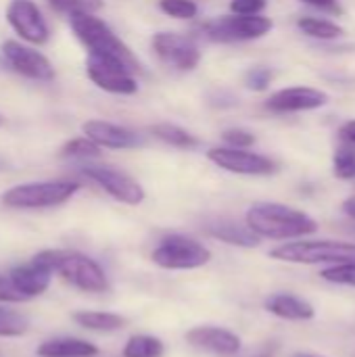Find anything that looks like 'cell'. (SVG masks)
<instances>
[{
	"label": "cell",
	"instance_id": "cb8c5ba5",
	"mask_svg": "<svg viewBox=\"0 0 355 357\" xmlns=\"http://www.w3.org/2000/svg\"><path fill=\"white\" fill-rule=\"evenodd\" d=\"M165 345L161 339L151 337V335H134L128 339L121 356L123 357H163Z\"/></svg>",
	"mask_w": 355,
	"mask_h": 357
},
{
	"label": "cell",
	"instance_id": "4dcf8cb0",
	"mask_svg": "<svg viewBox=\"0 0 355 357\" xmlns=\"http://www.w3.org/2000/svg\"><path fill=\"white\" fill-rule=\"evenodd\" d=\"M272 77H274L272 69H268V67H251V69L245 73V86H247L249 90L264 92V90L270 86Z\"/></svg>",
	"mask_w": 355,
	"mask_h": 357
},
{
	"label": "cell",
	"instance_id": "1f68e13d",
	"mask_svg": "<svg viewBox=\"0 0 355 357\" xmlns=\"http://www.w3.org/2000/svg\"><path fill=\"white\" fill-rule=\"evenodd\" d=\"M222 138L226 140L228 146H234V149H249L255 144V136L243 128H230L222 134Z\"/></svg>",
	"mask_w": 355,
	"mask_h": 357
},
{
	"label": "cell",
	"instance_id": "ac0fdd59",
	"mask_svg": "<svg viewBox=\"0 0 355 357\" xmlns=\"http://www.w3.org/2000/svg\"><path fill=\"white\" fill-rule=\"evenodd\" d=\"M205 232L226 245L232 247H245V249H253L259 245V236L247 226V224H239L234 220L228 218H220V220H211L205 226Z\"/></svg>",
	"mask_w": 355,
	"mask_h": 357
},
{
	"label": "cell",
	"instance_id": "f546056e",
	"mask_svg": "<svg viewBox=\"0 0 355 357\" xmlns=\"http://www.w3.org/2000/svg\"><path fill=\"white\" fill-rule=\"evenodd\" d=\"M159 8L174 19H192L199 13L195 0H159Z\"/></svg>",
	"mask_w": 355,
	"mask_h": 357
},
{
	"label": "cell",
	"instance_id": "2e32d148",
	"mask_svg": "<svg viewBox=\"0 0 355 357\" xmlns=\"http://www.w3.org/2000/svg\"><path fill=\"white\" fill-rule=\"evenodd\" d=\"M186 343L220 357H232L241 351V339L220 326H195L186 333Z\"/></svg>",
	"mask_w": 355,
	"mask_h": 357
},
{
	"label": "cell",
	"instance_id": "e575fe53",
	"mask_svg": "<svg viewBox=\"0 0 355 357\" xmlns=\"http://www.w3.org/2000/svg\"><path fill=\"white\" fill-rule=\"evenodd\" d=\"M301 2H305L314 8H320L324 13H331V15H343L345 13V8L341 6L339 0H301Z\"/></svg>",
	"mask_w": 355,
	"mask_h": 357
},
{
	"label": "cell",
	"instance_id": "8992f818",
	"mask_svg": "<svg viewBox=\"0 0 355 357\" xmlns=\"http://www.w3.org/2000/svg\"><path fill=\"white\" fill-rule=\"evenodd\" d=\"M151 259L163 270H197L209 264L211 251L192 236L169 234L159 241Z\"/></svg>",
	"mask_w": 355,
	"mask_h": 357
},
{
	"label": "cell",
	"instance_id": "d6a6232c",
	"mask_svg": "<svg viewBox=\"0 0 355 357\" xmlns=\"http://www.w3.org/2000/svg\"><path fill=\"white\" fill-rule=\"evenodd\" d=\"M268 6V0H232L230 10L234 15H262V10Z\"/></svg>",
	"mask_w": 355,
	"mask_h": 357
},
{
	"label": "cell",
	"instance_id": "5bb4252c",
	"mask_svg": "<svg viewBox=\"0 0 355 357\" xmlns=\"http://www.w3.org/2000/svg\"><path fill=\"white\" fill-rule=\"evenodd\" d=\"M328 105V94L310 88V86H293V88H282L266 100V109L272 113H301V111H314Z\"/></svg>",
	"mask_w": 355,
	"mask_h": 357
},
{
	"label": "cell",
	"instance_id": "9a60e30c",
	"mask_svg": "<svg viewBox=\"0 0 355 357\" xmlns=\"http://www.w3.org/2000/svg\"><path fill=\"white\" fill-rule=\"evenodd\" d=\"M84 136H88L92 142H96L100 149H115V151H126V149H138L144 146V138L142 134L111 123V121H103V119H90L82 126Z\"/></svg>",
	"mask_w": 355,
	"mask_h": 357
},
{
	"label": "cell",
	"instance_id": "8fae6325",
	"mask_svg": "<svg viewBox=\"0 0 355 357\" xmlns=\"http://www.w3.org/2000/svg\"><path fill=\"white\" fill-rule=\"evenodd\" d=\"M86 73L88 77L105 92L111 94H134L138 90V82L134 77V71L117 61H109V59H98V56H90L86 61Z\"/></svg>",
	"mask_w": 355,
	"mask_h": 357
},
{
	"label": "cell",
	"instance_id": "6da1fadb",
	"mask_svg": "<svg viewBox=\"0 0 355 357\" xmlns=\"http://www.w3.org/2000/svg\"><path fill=\"white\" fill-rule=\"evenodd\" d=\"M245 224L259 236L272 241H293L314 234L318 224L308 213L280 205V203H255L247 209Z\"/></svg>",
	"mask_w": 355,
	"mask_h": 357
},
{
	"label": "cell",
	"instance_id": "277c9868",
	"mask_svg": "<svg viewBox=\"0 0 355 357\" xmlns=\"http://www.w3.org/2000/svg\"><path fill=\"white\" fill-rule=\"evenodd\" d=\"M278 261L287 264H303V266H337L345 261H355L354 243H341V241H295L285 243L270 253Z\"/></svg>",
	"mask_w": 355,
	"mask_h": 357
},
{
	"label": "cell",
	"instance_id": "ab89813d",
	"mask_svg": "<svg viewBox=\"0 0 355 357\" xmlns=\"http://www.w3.org/2000/svg\"><path fill=\"white\" fill-rule=\"evenodd\" d=\"M352 234H354V236H355V226H354V228H352Z\"/></svg>",
	"mask_w": 355,
	"mask_h": 357
},
{
	"label": "cell",
	"instance_id": "44dd1931",
	"mask_svg": "<svg viewBox=\"0 0 355 357\" xmlns=\"http://www.w3.org/2000/svg\"><path fill=\"white\" fill-rule=\"evenodd\" d=\"M71 320L86 328V331H94V333H115L121 331L128 320L119 314H111V312H75L71 316Z\"/></svg>",
	"mask_w": 355,
	"mask_h": 357
},
{
	"label": "cell",
	"instance_id": "7a4b0ae2",
	"mask_svg": "<svg viewBox=\"0 0 355 357\" xmlns=\"http://www.w3.org/2000/svg\"><path fill=\"white\" fill-rule=\"evenodd\" d=\"M69 25L75 33V38L84 44L90 56L98 59H109L117 61L126 67H130L134 73L140 71L138 59L132 54L128 44L94 13H82V15H71Z\"/></svg>",
	"mask_w": 355,
	"mask_h": 357
},
{
	"label": "cell",
	"instance_id": "603a6c76",
	"mask_svg": "<svg viewBox=\"0 0 355 357\" xmlns=\"http://www.w3.org/2000/svg\"><path fill=\"white\" fill-rule=\"evenodd\" d=\"M297 27L301 33L314 38V40H337L345 33L341 25L328 19H318V17H301L297 19Z\"/></svg>",
	"mask_w": 355,
	"mask_h": 357
},
{
	"label": "cell",
	"instance_id": "836d02e7",
	"mask_svg": "<svg viewBox=\"0 0 355 357\" xmlns=\"http://www.w3.org/2000/svg\"><path fill=\"white\" fill-rule=\"evenodd\" d=\"M27 297L13 284L10 278H4L0 276V301H6V303H21L25 301Z\"/></svg>",
	"mask_w": 355,
	"mask_h": 357
},
{
	"label": "cell",
	"instance_id": "7c38bea8",
	"mask_svg": "<svg viewBox=\"0 0 355 357\" xmlns=\"http://www.w3.org/2000/svg\"><path fill=\"white\" fill-rule=\"evenodd\" d=\"M6 21L15 29V33H19L21 40L36 46L48 42V25L33 0H10L6 8Z\"/></svg>",
	"mask_w": 355,
	"mask_h": 357
},
{
	"label": "cell",
	"instance_id": "7402d4cb",
	"mask_svg": "<svg viewBox=\"0 0 355 357\" xmlns=\"http://www.w3.org/2000/svg\"><path fill=\"white\" fill-rule=\"evenodd\" d=\"M155 138H159L161 142L176 146V149H195L199 146V138L192 136L190 132H186L184 128L176 126V123H155L149 130Z\"/></svg>",
	"mask_w": 355,
	"mask_h": 357
},
{
	"label": "cell",
	"instance_id": "484cf974",
	"mask_svg": "<svg viewBox=\"0 0 355 357\" xmlns=\"http://www.w3.org/2000/svg\"><path fill=\"white\" fill-rule=\"evenodd\" d=\"M333 172L341 180H354L355 178V151L352 144L345 142V146H339L333 157Z\"/></svg>",
	"mask_w": 355,
	"mask_h": 357
},
{
	"label": "cell",
	"instance_id": "d6986e66",
	"mask_svg": "<svg viewBox=\"0 0 355 357\" xmlns=\"http://www.w3.org/2000/svg\"><path fill=\"white\" fill-rule=\"evenodd\" d=\"M266 310L274 314L276 318L282 320H293V322H305L316 316V310L310 301L291 295V293H276L266 299Z\"/></svg>",
	"mask_w": 355,
	"mask_h": 357
},
{
	"label": "cell",
	"instance_id": "4fadbf2b",
	"mask_svg": "<svg viewBox=\"0 0 355 357\" xmlns=\"http://www.w3.org/2000/svg\"><path fill=\"white\" fill-rule=\"evenodd\" d=\"M2 54L6 59V63L21 73L23 77L36 79V82H50L54 79V67L52 63L38 50L15 42V40H6L2 44Z\"/></svg>",
	"mask_w": 355,
	"mask_h": 357
},
{
	"label": "cell",
	"instance_id": "f1b7e54d",
	"mask_svg": "<svg viewBox=\"0 0 355 357\" xmlns=\"http://www.w3.org/2000/svg\"><path fill=\"white\" fill-rule=\"evenodd\" d=\"M322 280L333 282V284H343V287H355V261H345L337 266H328L326 270L320 272Z\"/></svg>",
	"mask_w": 355,
	"mask_h": 357
},
{
	"label": "cell",
	"instance_id": "e0dca14e",
	"mask_svg": "<svg viewBox=\"0 0 355 357\" xmlns=\"http://www.w3.org/2000/svg\"><path fill=\"white\" fill-rule=\"evenodd\" d=\"M50 276H52V270L40 261L38 257H33L29 264H23V266H17L13 272H10V280L13 284L29 299V297H38L42 295L48 284H50Z\"/></svg>",
	"mask_w": 355,
	"mask_h": 357
},
{
	"label": "cell",
	"instance_id": "ba28073f",
	"mask_svg": "<svg viewBox=\"0 0 355 357\" xmlns=\"http://www.w3.org/2000/svg\"><path fill=\"white\" fill-rule=\"evenodd\" d=\"M207 159L220 169L239 176H272L278 172V163L274 159L259 153H251L247 149L213 146L207 151Z\"/></svg>",
	"mask_w": 355,
	"mask_h": 357
},
{
	"label": "cell",
	"instance_id": "5b68a950",
	"mask_svg": "<svg viewBox=\"0 0 355 357\" xmlns=\"http://www.w3.org/2000/svg\"><path fill=\"white\" fill-rule=\"evenodd\" d=\"M77 190L80 184L73 180L29 182L8 188L6 192H2L0 201L4 207L10 209H46L67 203Z\"/></svg>",
	"mask_w": 355,
	"mask_h": 357
},
{
	"label": "cell",
	"instance_id": "4316f807",
	"mask_svg": "<svg viewBox=\"0 0 355 357\" xmlns=\"http://www.w3.org/2000/svg\"><path fill=\"white\" fill-rule=\"evenodd\" d=\"M48 4L65 15H82V13H96L105 6L103 0H48Z\"/></svg>",
	"mask_w": 355,
	"mask_h": 357
},
{
	"label": "cell",
	"instance_id": "ffe728a7",
	"mask_svg": "<svg viewBox=\"0 0 355 357\" xmlns=\"http://www.w3.org/2000/svg\"><path fill=\"white\" fill-rule=\"evenodd\" d=\"M38 357H96L98 347L84 341V339H73V337H59V339H48L38 345L36 349Z\"/></svg>",
	"mask_w": 355,
	"mask_h": 357
},
{
	"label": "cell",
	"instance_id": "30bf717a",
	"mask_svg": "<svg viewBox=\"0 0 355 357\" xmlns=\"http://www.w3.org/2000/svg\"><path fill=\"white\" fill-rule=\"evenodd\" d=\"M151 44L157 56L178 71H192L201 61V50L197 42L188 36L176 31H159L153 36Z\"/></svg>",
	"mask_w": 355,
	"mask_h": 357
},
{
	"label": "cell",
	"instance_id": "60d3db41",
	"mask_svg": "<svg viewBox=\"0 0 355 357\" xmlns=\"http://www.w3.org/2000/svg\"><path fill=\"white\" fill-rule=\"evenodd\" d=\"M0 123H2V115H0Z\"/></svg>",
	"mask_w": 355,
	"mask_h": 357
},
{
	"label": "cell",
	"instance_id": "d590c367",
	"mask_svg": "<svg viewBox=\"0 0 355 357\" xmlns=\"http://www.w3.org/2000/svg\"><path fill=\"white\" fill-rule=\"evenodd\" d=\"M339 134H341V138H343V140H345L347 144L355 146V119H349V121H345V123L341 126Z\"/></svg>",
	"mask_w": 355,
	"mask_h": 357
},
{
	"label": "cell",
	"instance_id": "83f0119b",
	"mask_svg": "<svg viewBox=\"0 0 355 357\" xmlns=\"http://www.w3.org/2000/svg\"><path fill=\"white\" fill-rule=\"evenodd\" d=\"M29 331V322L10 310L0 307V337H21Z\"/></svg>",
	"mask_w": 355,
	"mask_h": 357
},
{
	"label": "cell",
	"instance_id": "52a82bcc",
	"mask_svg": "<svg viewBox=\"0 0 355 357\" xmlns=\"http://www.w3.org/2000/svg\"><path fill=\"white\" fill-rule=\"evenodd\" d=\"M274 21L264 15H224L209 19L201 25V31L207 40L213 42H245L257 40L270 33Z\"/></svg>",
	"mask_w": 355,
	"mask_h": 357
},
{
	"label": "cell",
	"instance_id": "f35d334b",
	"mask_svg": "<svg viewBox=\"0 0 355 357\" xmlns=\"http://www.w3.org/2000/svg\"><path fill=\"white\" fill-rule=\"evenodd\" d=\"M291 357H324V356H316V354H308V351H297V354H293Z\"/></svg>",
	"mask_w": 355,
	"mask_h": 357
},
{
	"label": "cell",
	"instance_id": "74e56055",
	"mask_svg": "<svg viewBox=\"0 0 355 357\" xmlns=\"http://www.w3.org/2000/svg\"><path fill=\"white\" fill-rule=\"evenodd\" d=\"M274 349H276V345H272V347H264V349H262V354H259V356H255V357H272Z\"/></svg>",
	"mask_w": 355,
	"mask_h": 357
},
{
	"label": "cell",
	"instance_id": "8d00e7d4",
	"mask_svg": "<svg viewBox=\"0 0 355 357\" xmlns=\"http://www.w3.org/2000/svg\"><path fill=\"white\" fill-rule=\"evenodd\" d=\"M343 213H345L347 218L355 220V197H349V199L343 203Z\"/></svg>",
	"mask_w": 355,
	"mask_h": 357
},
{
	"label": "cell",
	"instance_id": "3957f363",
	"mask_svg": "<svg viewBox=\"0 0 355 357\" xmlns=\"http://www.w3.org/2000/svg\"><path fill=\"white\" fill-rule=\"evenodd\" d=\"M63 280L84 293H107L109 278L105 270L88 255L73 249H46L36 255Z\"/></svg>",
	"mask_w": 355,
	"mask_h": 357
},
{
	"label": "cell",
	"instance_id": "9c48e42d",
	"mask_svg": "<svg viewBox=\"0 0 355 357\" xmlns=\"http://www.w3.org/2000/svg\"><path fill=\"white\" fill-rule=\"evenodd\" d=\"M82 174L92 182H96L107 195H111L115 201L123 205H140L146 197L138 180H134L121 169L109 165H84Z\"/></svg>",
	"mask_w": 355,
	"mask_h": 357
},
{
	"label": "cell",
	"instance_id": "d4e9b609",
	"mask_svg": "<svg viewBox=\"0 0 355 357\" xmlns=\"http://www.w3.org/2000/svg\"><path fill=\"white\" fill-rule=\"evenodd\" d=\"M98 155H100V146L92 142L88 136L73 138L61 149V157H67V159H96Z\"/></svg>",
	"mask_w": 355,
	"mask_h": 357
}]
</instances>
